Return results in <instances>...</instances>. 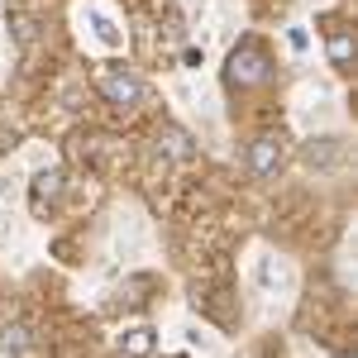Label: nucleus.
I'll return each instance as SVG.
<instances>
[{
  "instance_id": "6",
  "label": "nucleus",
  "mask_w": 358,
  "mask_h": 358,
  "mask_svg": "<svg viewBox=\"0 0 358 358\" xmlns=\"http://www.w3.org/2000/svg\"><path fill=\"white\" fill-rule=\"evenodd\" d=\"M344 358H354V354H344Z\"/></svg>"
},
{
  "instance_id": "2",
  "label": "nucleus",
  "mask_w": 358,
  "mask_h": 358,
  "mask_svg": "<svg viewBox=\"0 0 358 358\" xmlns=\"http://www.w3.org/2000/svg\"><path fill=\"white\" fill-rule=\"evenodd\" d=\"M258 77H263V53H258V48H248L244 67H234V82H258Z\"/></svg>"
},
{
  "instance_id": "3",
  "label": "nucleus",
  "mask_w": 358,
  "mask_h": 358,
  "mask_svg": "<svg viewBox=\"0 0 358 358\" xmlns=\"http://www.w3.org/2000/svg\"><path fill=\"white\" fill-rule=\"evenodd\" d=\"M273 158H277V143H273V138H263V143L253 148V172H268Z\"/></svg>"
},
{
  "instance_id": "4",
  "label": "nucleus",
  "mask_w": 358,
  "mask_h": 358,
  "mask_svg": "<svg viewBox=\"0 0 358 358\" xmlns=\"http://www.w3.org/2000/svg\"><path fill=\"white\" fill-rule=\"evenodd\" d=\"M330 53H334V62H339V67L349 62V34H344V29H339V34L330 38Z\"/></svg>"
},
{
  "instance_id": "1",
  "label": "nucleus",
  "mask_w": 358,
  "mask_h": 358,
  "mask_svg": "<svg viewBox=\"0 0 358 358\" xmlns=\"http://www.w3.org/2000/svg\"><path fill=\"white\" fill-rule=\"evenodd\" d=\"M101 86H106V96L120 101V106L138 101V82H134V77H124V72H101Z\"/></svg>"
},
{
  "instance_id": "5",
  "label": "nucleus",
  "mask_w": 358,
  "mask_h": 358,
  "mask_svg": "<svg viewBox=\"0 0 358 358\" xmlns=\"http://www.w3.org/2000/svg\"><path fill=\"white\" fill-rule=\"evenodd\" d=\"M129 349H134V354H148V330H134V339H129Z\"/></svg>"
}]
</instances>
